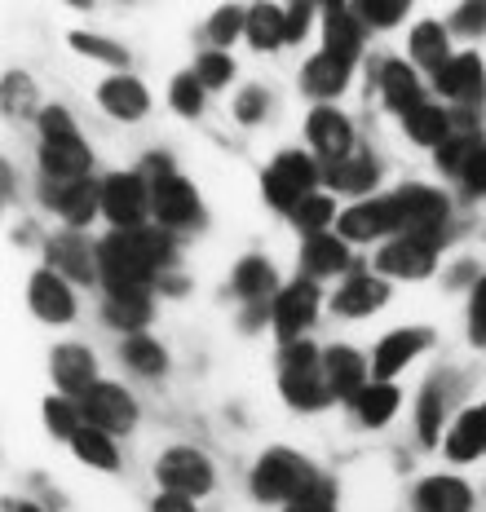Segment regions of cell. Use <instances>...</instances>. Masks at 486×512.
Returning a JSON list of instances; mask_svg holds the SVG:
<instances>
[{
	"label": "cell",
	"mask_w": 486,
	"mask_h": 512,
	"mask_svg": "<svg viewBox=\"0 0 486 512\" xmlns=\"http://www.w3.org/2000/svg\"><path fill=\"white\" fill-rule=\"evenodd\" d=\"M447 221V199L429 186H407L398 195L367 199L341 217V239H376V234H438Z\"/></svg>",
	"instance_id": "obj_1"
},
{
	"label": "cell",
	"mask_w": 486,
	"mask_h": 512,
	"mask_svg": "<svg viewBox=\"0 0 486 512\" xmlns=\"http://www.w3.org/2000/svg\"><path fill=\"white\" fill-rule=\"evenodd\" d=\"M279 371H283V380H279L283 384V398H288L292 407L319 411V407H327V402L336 398L310 340H292V345L283 349V358H279Z\"/></svg>",
	"instance_id": "obj_2"
},
{
	"label": "cell",
	"mask_w": 486,
	"mask_h": 512,
	"mask_svg": "<svg viewBox=\"0 0 486 512\" xmlns=\"http://www.w3.org/2000/svg\"><path fill=\"white\" fill-rule=\"evenodd\" d=\"M319 477H314V468L297 460L292 451H270L266 460L257 464V473H252V495L266 499V504H292L297 495H305Z\"/></svg>",
	"instance_id": "obj_3"
},
{
	"label": "cell",
	"mask_w": 486,
	"mask_h": 512,
	"mask_svg": "<svg viewBox=\"0 0 486 512\" xmlns=\"http://www.w3.org/2000/svg\"><path fill=\"white\" fill-rule=\"evenodd\" d=\"M98 279L107 283L111 296H146V287L155 283V270L133 256V248L124 243V234L115 230L111 239L98 243Z\"/></svg>",
	"instance_id": "obj_4"
},
{
	"label": "cell",
	"mask_w": 486,
	"mask_h": 512,
	"mask_svg": "<svg viewBox=\"0 0 486 512\" xmlns=\"http://www.w3.org/2000/svg\"><path fill=\"white\" fill-rule=\"evenodd\" d=\"M314 164L305 155H279L274 159V168L266 173V199L274 208H283V212H297L301 208V199H310V186H314Z\"/></svg>",
	"instance_id": "obj_5"
},
{
	"label": "cell",
	"mask_w": 486,
	"mask_h": 512,
	"mask_svg": "<svg viewBox=\"0 0 486 512\" xmlns=\"http://www.w3.org/2000/svg\"><path fill=\"white\" fill-rule=\"evenodd\" d=\"M146 208H151V190H146L142 177L115 173L102 181V212H107L120 230H142Z\"/></svg>",
	"instance_id": "obj_6"
},
{
	"label": "cell",
	"mask_w": 486,
	"mask_h": 512,
	"mask_svg": "<svg viewBox=\"0 0 486 512\" xmlns=\"http://www.w3.org/2000/svg\"><path fill=\"white\" fill-rule=\"evenodd\" d=\"M80 402V411H84V424H93V429H102V433H129L133 429V420H137V411H133V398L124 389H115V384H93Z\"/></svg>",
	"instance_id": "obj_7"
},
{
	"label": "cell",
	"mask_w": 486,
	"mask_h": 512,
	"mask_svg": "<svg viewBox=\"0 0 486 512\" xmlns=\"http://www.w3.org/2000/svg\"><path fill=\"white\" fill-rule=\"evenodd\" d=\"M155 477H160V486L173 490V495H204V490H213V464L199 451H186V446L168 451L164 460L155 464Z\"/></svg>",
	"instance_id": "obj_8"
},
{
	"label": "cell",
	"mask_w": 486,
	"mask_h": 512,
	"mask_svg": "<svg viewBox=\"0 0 486 512\" xmlns=\"http://www.w3.org/2000/svg\"><path fill=\"white\" fill-rule=\"evenodd\" d=\"M433 256H438V234H403L376 256V265L398 279H425L433 270Z\"/></svg>",
	"instance_id": "obj_9"
},
{
	"label": "cell",
	"mask_w": 486,
	"mask_h": 512,
	"mask_svg": "<svg viewBox=\"0 0 486 512\" xmlns=\"http://www.w3.org/2000/svg\"><path fill=\"white\" fill-rule=\"evenodd\" d=\"M151 208L160 217V226H190L199 221V199L190 190V181L182 177H160L151 186Z\"/></svg>",
	"instance_id": "obj_10"
},
{
	"label": "cell",
	"mask_w": 486,
	"mask_h": 512,
	"mask_svg": "<svg viewBox=\"0 0 486 512\" xmlns=\"http://www.w3.org/2000/svg\"><path fill=\"white\" fill-rule=\"evenodd\" d=\"M314 283H292V287H283L279 292V301H274V332H279L283 340H301V332L310 327V318H314Z\"/></svg>",
	"instance_id": "obj_11"
},
{
	"label": "cell",
	"mask_w": 486,
	"mask_h": 512,
	"mask_svg": "<svg viewBox=\"0 0 486 512\" xmlns=\"http://www.w3.org/2000/svg\"><path fill=\"white\" fill-rule=\"evenodd\" d=\"M323 376L327 384H332V393L336 398H345V402H354L358 393L367 389V362L354 354V349H345V345H332L323 354Z\"/></svg>",
	"instance_id": "obj_12"
},
{
	"label": "cell",
	"mask_w": 486,
	"mask_h": 512,
	"mask_svg": "<svg viewBox=\"0 0 486 512\" xmlns=\"http://www.w3.org/2000/svg\"><path fill=\"white\" fill-rule=\"evenodd\" d=\"M31 309H36L45 323H71V318H76V301H71L62 274L40 270L36 279H31Z\"/></svg>",
	"instance_id": "obj_13"
},
{
	"label": "cell",
	"mask_w": 486,
	"mask_h": 512,
	"mask_svg": "<svg viewBox=\"0 0 486 512\" xmlns=\"http://www.w3.org/2000/svg\"><path fill=\"white\" fill-rule=\"evenodd\" d=\"M433 80H438V89L447 93V98H456V102H473V98H482V89H486L482 58H473V53H460V58H451Z\"/></svg>",
	"instance_id": "obj_14"
},
{
	"label": "cell",
	"mask_w": 486,
	"mask_h": 512,
	"mask_svg": "<svg viewBox=\"0 0 486 512\" xmlns=\"http://www.w3.org/2000/svg\"><path fill=\"white\" fill-rule=\"evenodd\" d=\"M380 93H385V102L394 106L403 120L425 106V89H420L416 71H411L407 62H385V67H380Z\"/></svg>",
	"instance_id": "obj_15"
},
{
	"label": "cell",
	"mask_w": 486,
	"mask_h": 512,
	"mask_svg": "<svg viewBox=\"0 0 486 512\" xmlns=\"http://www.w3.org/2000/svg\"><path fill=\"white\" fill-rule=\"evenodd\" d=\"M40 168H45V177H58V186H67V181H84V173H89V151H84L80 137L45 142L40 146Z\"/></svg>",
	"instance_id": "obj_16"
},
{
	"label": "cell",
	"mask_w": 486,
	"mask_h": 512,
	"mask_svg": "<svg viewBox=\"0 0 486 512\" xmlns=\"http://www.w3.org/2000/svg\"><path fill=\"white\" fill-rule=\"evenodd\" d=\"M93 354L89 349H80V345H62L54 349V380H58V389L62 393H71V398H84V393L93 389Z\"/></svg>",
	"instance_id": "obj_17"
},
{
	"label": "cell",
	"mask_w": 486,
	"mask_h": 512,
	"mask_svg": "<svg viewBox=\"0 0 486 512\" xmlns=\"http://www.w3.org/2000/svg\"><path fill=\"white\" fill-rule=\"evenodd\" d=\"M49 208H58L62 217L71 221V226H84V221H93V212L102 208V186H93V181H67V186L49 190Z\"/></svg>",
	"instance_id": "obj_18"
},
{
	"label": "cell",
	"mask_w": 486,
	"mask_h": 512,
	"mask_svg": "<svg viewBox=\"0 0 486 512\" xmlns=\"http://www.w3.org/2000/svg\"><path fill=\"white\" fill-rule=\"evenodd\" d=\"M420 512H469L473 508V490L460 482V477H429L425 486L416 490Z\"/></svg>",
	"instance_id": "obj_19"
},
{
	"label": "cell",
	"mask_w": 486,
	"mask_h": 512,
	"mask_svg": "<svg viewBox=\"0 0 486 512\" xmlns=\"http://www.w3.org/2000/svg\"><path fill=\"white\" fill-rule=\"evenodd\" d=\"M310 142H314V151H319V155H327V159H336V164H341L345 151H350V124H345V115L319 106V111L310 115Z\"/></svg>",
	"instance_id": "obj_20"
},
{
	"label": "cell",
	"mask_w": 486,
	"mask_h": 512,
	"mask_svg": "<svg viewBox=\"0 0 486 512\" xmlns=\"http://www.w3.org/2000/svg\"><path fill=\"white\" fill-rule=\"evenodd\" d=\"M49 261L58 265V274H71V279H80V283H93V274H98V265H93V252L84 248V239H80L76 230L58 234V239L49 243Z\"/></svg>",
	"instance_id": "obj_21"
},
{
	"label": "cell",
	"mask_w": 486,
	"mask_h": 512,
	"mask_svg": "<svg viewBox=\"0 0 486 512\" xmlns=\"http://www.w3.org/2000/svg\"><path fill=\"white\" fill-rule=\"evenodd\" d=\"M425 345H429V332H394V336H385L380 340V349H376V362H372L376 380H389L403 362H411V354H420Z\"/></svg>",
	"instance_id": "obj_22"
},
{
	"label": "cell",
	"mask_w": 486,
	"mask_h": 512,
	"mask_svg": "<svg viewBox=\"0 0 486 512\" xmlns=\"http://www.w3.org/2000/svg\"><path fill=\"white\" fill-rule=\"evenodd\" d=\"M98 98H102V106H107L111 115H120V120H137V115H146V89L137 84L133 76H115V80H107L98 89Z\"/></svg>",
	"instance_id": "obj_23"
},
{
	"label": "cell",
	"mask_w": 486,
	"mask_h": 512,
	"mask_svg": "<svg viewBox=\"0 0 486 512\" xmlns=\"http://www.w3.org/2000/svg\"><path fill=\"white\" fill-rule=\"evenodd\" d=\"M486 451V437H482V407H473V411H464L460 420H456V429L447 433V455L456 464H469V460H478V455Z\"/></svg>",
	"instance_id": "obj_24"
},
{
	"label": "cell",
	"mask_w": 486,
	"mask_h": 512,
	"mask_svg": "<svg viewBox=\"0 0 486 512\" xmlns=\"http://www.w3.org/2000/svg\"><path fill=\"white\" fill-rule=\"evenodd\" d=\"M385 301H389V287L380 279H350L341 292H336V309H341V314H350V318L372 314V309H380Z\"/></svg>",
	"instance_id": "obj_25"
},
{
	"label": "cell",
	"mask_w": 486,
	"mask_h": 512,
	"mask_svg": "<svg viewBox=\"0 0 486 512\" xmlns=\"http://www.w3.org/2000/svg\"><path fill=\"white\" fill-rule=\"evenodd\" d=\"M358 45H363V36H358V23L350 18V9H345V5H332V9H327V53L354 67Z\"/></svg>",
	"instance_id": "obj_26"
},
{
	"label": "cell",
	"mask_w": 486,
	"mask_h": 512,
	"mask_svg": "<svg viewBox=\"0 0 486 512\" xmlns=\"http://www.w3.org/2000/svg\"><path fill=\"white\" fill-rule=\"evenodd\" d=\"M345 80H350V62L332 58V53H319V58L305 62V89L319 93V98H332V93L345 89Z\"/></svg>",
	"instance_id": "obj_27"
},
{
	"label": "cell",
	"mask_w": 486,
	"mask_h": 512,
	"mask_svg": "<svg viewBox=\"0 0 486 512\" xmlns=\"http://www.w3.org/2000/svg\"><path fill=\"white\" fill-rule=\"evenodd\" d=\"M350 265V252H345V239H336V234H310L305 239V270L310 274H336Z\"/></svg>",
	"instance_id": "obj_28"
},
{
	"label": "cell",
	"mask_w": 486,
	"mask_h": 512,
	"mask_svg": "<svg viewBox=\"0 0 486 512\" xmlns=\"http://www.w3.org/2000/svg\"><path fill=\"white\" fill-rule=\"evenodd\" d=\"M411 58H416L425 71L438 76V71L451 62L447 58V31H442L438 23H420L416 31H411Z\"/></svg>",
	"instance_id": "obj_29"
},
{
	"label": "cell",
	"mask_w": 486,
	"mask_h": 512,
	"mask_svg": "<svg viewBox=\"0 0 486 512\" xmlns=\"http://www.w3.org/2000/svg\"><path fill=\"white\" fill-rule=\"evenodd\" d=\"M394 407H398V389L389 380H376V384H367L363 393L354 398V411H358V420L363 424H389V415H394Z\"/></svg>",
	"instance_id": "obj_30"
},
{
	"label": "cell",
	"mask_w": 486,
	"mask_h": 512,
	"mask_svg": "<svg viewBox=\"0 0 486 512\" xmlns=\"http://www.w3.org/2000/svg\"><path fill=\"white\" fill-rule=\"evenodd\" d=\"M248 40L257 49H274L279 40H288V14L274 5H257L248 9Z\"/></svg>",
	"instance_id": "obj_31"
},
{
	"label": "cell",
	"mask_w": 486,
	"mask_h": 512,
	"mask_svg": "<svg viewBox=\"0 0 486 512\" xmlns=\"http://www.w3.org/2000/svg\"><path fill=\"white\" fill-rule=\"evenodd\" d=\"M71 451H76L84 464H93V468H115L120 464V455H115V446H111V433L93 429V424H84V429L71 437Z\"/></svg>",
	"instance_id": "obj_32"
},
{
	"label": "cell",
	"mask_w": 486,
	"mask_h": 512,
	"mask_svg": "<svg viewBox=\"0 0 486 512\" xmlns=\"http://www.w3.org/2000/svg\"><path fill=\"white\" fill-rule=\"evenodd\" d=\"M407 133H411V142H420V146H442L451 133V115H442L438 106H420V111L407 115Z\"/></svg>",
	"instance_id": "obj_33"
},
{
	"label": "cell",
	"mask_w": 486,
	"mask_h": 512,
	"mask_svg": "<svg viewBox=\"0 0 486 512\" xmlns=\"http://www.w3.org/2000/svg\"><path fill=\"white\" fill-rule=\"evenodd\" d=\"M235 292L248 296V301H261V296H270L274 292V265L261 261V256H248V261H239Z\"/></svg>",
	"instance_id": "obj_34"
},
{
	"label": "cell",
	"mask_w": 486,
	"mask_h": 512,
	"mask_svg": "<svg viewBox=\"0 0 486 512\" xmlns=\"http://www.w3.org/2000/svg\"><path fill=\"white\" fill-rule=\"evenodd\" d=\"M327 181H332L336 190H354V195H363L367 186L376 181V164L367 155H358V159H341V164L327 173Z\"/></svg>",
	"instance_id": "obj_35"
},
{
	"label": "cell",
	"mask_w": 486,
	"mask_h": 512,
	"mask_svg": "<svg viewBox=\"0 0 486 512\" xmlns=\"http://www.w3.org/2000/svg\"><path fill=\"white\" fill-rule=\"evenodd\" d=\"M124 358H129V367L142 371V376H164V367H168L164 349L155 345L151 336H129L124 340Z\"/></svg>",
	"instance_id": "obj_36"
},
{
	"label": "cell",
	"mask_w": 486,
	"mask_h": 512,
	"mask_svg": "<svg viewBox=\"0 0 486 512\" xmlns=\"http://www.w3.org/2000/svg\"><path fill=\"white\" fill-rule=\"evenodd\" d=\"M107 318L120 327V332L137 336V327H146V318H151V305H146V296H111Z\"/></svg>",
	"instance_id": "obj_37"
},
{
	"label": "cell",
	"mask_w": 486,
	"mask_h": 512,
	"mask_svg": "<svg viewBox=\"0 0 486 512\" xmlns=\"http://www.w3.org/2000/svg\"><path fill=\"white\" fill-rule=\"evenodd\" d=\"M80 415H84L80 402H71V398H49V402H45V424H49V429H54L58 437H67V442L84 429Z\"/></svg>",
	"instance_id": "obj_38"
},
{
	"label": "cell",
	"mask_w": 486,
	"mask_h": 512,
	"mask_svg": "<svg viewBox=\"0 0 486 512\" xmlns=\"http://www.w3.org/2000/svg\"><path fill=\"white\" fill-rule=\"evenodd\" d=\"M332 199H323V195H310V199H301V208L292 212L297 217V226L301 230H310V234H323V226L332 221Z\"/></svg>",
	"instance_id": "obj_39"
},
{
	"label": "cell",
	"mask_w": 486,
	"mask_h": 512,
	"mask_svg": "<svg viewBox=\"0 0 486 512\" xmlns=\"http://www.w3.org/2000/svg\"><path fill=\"white\" fill-rule=\"evenodd\" d=\"M173 106L182 115H199V111H204V84H199V76H177L173 80Z\"/></svg>",
	"instance_id": "obj_40"
},
{
	"label": "cell",
	"mask_w": 486,
	"mask_h": 512,
	"mask_svg": "<svg viewBox=\"0 0 486 512\" xmlns=\"http://www.w3.org/2000/svg\"><path fill=\"white\" fill-rule=\"evenodd\" d=\"M239 31H248V14H243V9H217L213 23H208V36H213L217 45H230Z\"/></svg>",
	"instance_id": "obj_41"
},
{
	"label": "cell",
	"mask_w": 486,
	"mask_h": 512,
	"mask_svg": "<svg viewBox=\"0 0 486 512\" xmlns=\"http://www.w3.org/2000/svg\"><path fill=\"white\" fill-rule=\"evenodd\" d=\"M71 45H76L80 53H89V58L115 62V67H120V62H129V53L115 45V40H102V36H84V31H76V36H71Z\"/></svg>",
	"instance_id": "obj_42"
},
{
	"label": "cell",
	"mask_w": 486,
	"mask_h": 512,
	"mask_svg": "<svg viewBox=\"0 0 486 512\" xmlns=\"http://www.w3.org/2000/svg\"><path fill=\"white\" fill-rule=\"evenodd\" d=\"M40 133H45V142H67V137H76V124L62 106H45L40 111Z\"/></svg>",
	"instance_id": "obj_43"
},
{
	"label": "cell",
	"mask_w": 486,
	"mask_h": 512,
	"mask_svg": "<svg viewBox=\"0 0 486 512\" xmlns=\"http://www.w3.org/2000/svg\"><path fill=\"white\" fill-rule=\"evenodd\" d=\"M230 58L226 53H204V58H199V84H204V89H221V84L230 80Z\"/></svg>",
	"instance_id": "obj_44"
},
{
	"label": "cell",
	"mask_w": 486,
	"mask_h": 512,
	"mask_svg": "<svg viewBox=\"0 0 486 512\" xmlns=\"http://www.w3.org/2000/svg\"><path fill=\"white\" fill-rule=\"evenodd\" d=\"M288 512H336V504H332V486L327 482H314L305 495H297L288 504Z\"/></svg>",
	"instance_id": "obj_45"
},
{
	"label": "cell",
	"mask_w": 486,
	"mask_h": 512,
	"mask_svg": "<svg viewBox=\"0 0 486 512\" xmlns=\"http://www.w3.org/2000/svg\"><path fill=\"white\" fill-rule=\"evenodd\" d=\"M363 14L372 18L376 27H394L398 18L407 14V0H363Z\"/></svg>",
	"instance_id": "obj_46"
},
{
	"label": "cell",
	"mask_w": 486,
	"mask_h": 512,
	"mask_svg": "<svg viewBox=\"0 0 486 512\" xmlns=\"http://www.w3.org/2000/svg\"><path fill=\"white\" fill-rule=\"evenodd\" d=\"M438 420H442V398H438V389H429L420 398V437L425 442H438Z\"/></svg>",
	"instance_id": "obj_47"
},
{
	"label": "cell",
	"mask_w": 486,
	"mask_h": 512,
	"mask_svg": "<svg viewBox=\"0 0 486 512\" xmlns=\"http://www.w3.org/2000/svg\"><path fill=\"white\" fill-rule=\"evenodd\" d=\"M460 181L473 190V195H482V190H486V146H478V155H473L469 164H464Z\"/></svg>",
	"instance_id": "obj_48"
},
{
	"label": "cell",
	"mask_w": 486,
	"mask_h": 512,
	"mask_svg": "<svg viewBox=\"0 0 486 512\" xmlns=\"http://www.w3.org/2000/svg\"><path fill=\"white\" fill-rule=\"evenodd\" d=\"M5 106H9V115L27 111V106H31V84L18 80V76H9L5 80Z\"/></svg>",
	"instance_id": "obj_49"
},
{
	"label": "cell",
	"mask_w": 486,
	"mask_h": 512,
	"mask_svg": "<svg viewBox=\"0 0 486 512\" xmlns=\"http://www.w3.org/2000/svg\"><path fill=\"white\" fill-rule=\"evenodd\" d=\"M473 340H486V279L473 287Z\"/></svg>",
	"instance_id": "obj_50"
},
{
	"label": "cell",
	"mask_w": 486,
	"mask_h": 512,
	"mask_svg": "<svg viewBox=\"0 0 486 512\" xmlns=\"http://www.w3.org/2000/svg\"><path fill=\"white\" fill-rule=\"evenodd\" d=\"M456 27L460 31H486V5H464L456 14Z\"/></svg>",
	"instance_id": "obj_51"
},
{
	"label": "cell",
	"mask_w": 486,
	"mask_h": 512,
	"mask_svg": "<svg viewBox=\"0 0 486 512\" xmlns=\"http://www.w3.org/2000/svg\"><path fill=\"white\" fill-rule=\"evenodd\" d=\"M310 14H314V5H292L288 9V40H301L305 36V27H310Z\"/></svg>",
	"instance_id": "obj_52"
},
{
	"label": "cell",
	"mask_w": 486,
	"mask_h": 512,
	"mask_svg": "<svg viewBox=\"0 0 486 512\" xmlns=\"http://www.w3.org/2000/svg\"><path fill=\"white\" fill-rule=\"evenodd\" d=\"M261 106H266V98H261V89H248V93L239 98L235 111H239V120H243V124H252V120L261 115Z\"/></svg>",
	"instance_id": "obj_53"
},
{
	"label": "cell",
	"mask_w": 486,
	"mask_h": 512,
	"mask_svg": "<svg viewBox=\"0 0 486 512\" xmlns=\"http://www.w3.org/2000/svg\"><path fill=\"white\" fill-rule=\"evenodd\" d=\"M155 512H195V504H190V495H173V490H164V495L155 499Z\"/></svg>",
	"instance_id": "obj_54"
},
{
	"label": "cell",
	"mask_w": 486,
	"mask_h": 512,
	"mask_svg": "<svg viewBox=\"0 0 486 512\" xmlns=\"http://www.w3.org/2000/svg\"><path fill=\"white\" fill-rule=\"evenodd\" d=\"M482 437H486V407H482Z\"/></svg>",
	"instance_id": "obj_55"
},
{
	"label": "cell",
	"mask_w": 486,
	"mask_h": 512,
	"mask_svg": "<svg viewBox=\"0 0 486 512\" xmlns=\"http://www.w3.org/2000/svg\"><path fill=\"white\" fill-rule=\"evenodd\" d=\"M18 512H40V508H27V504H23V508H18Z\"/></svg>",
	"instance_id": "obj_56"
}]
</instances>
